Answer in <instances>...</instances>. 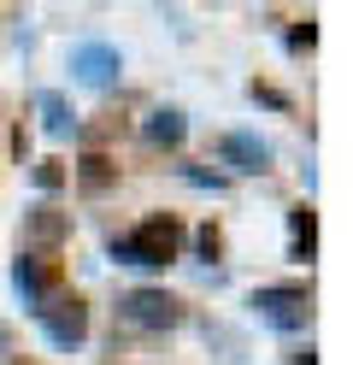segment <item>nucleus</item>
I'll list each match as a JSON object with an SVG mask.
<instances>
[{"label":"nucleus","instance_id":"nucleus-1","mask_svg":"<svg viewBox=\"0 0 353 365\" xmlns=\"http://www.w3.org/2000/svg\"><path fill=\"white\" fill-rule=\"evenodd\" d=\"M177 254H183V224L171 212H153L148 224H135L124 242H112L118 265H171Z\"/></svg>","mask_w":353,"mask_h":365},{"label":"nucleus","instance_id":"nucleus-2","mask_svg":"<svg viewBox=\"0 0 353 365\" xmlns=\"http://www.w3.org/2000/svg\"><path fill=\"white\" fill-rule=\"evenodd\" d=\"M118 318H124L130 330H177L183 324V301L165 289H130L124 301H118Z\"/></svg>","mask_w":353,"mask_h":365},{"label":"nucleus","instance_id":"nucleus-3","mask_svg":"<svg viewBox=\"0 0 353 365\" xmlns=\"http://www.w3.org/2000/svg\"><path fill=\"white\" fill-rule=\"evenodd\" d=\"M253 307H259V318H265L271 330H289V336L312 324V294L295 289V283H271V289H259V294H253Z\"/></svg>","mask_w":353,"mask_h":365},{"label":"nucleus","instance_id":"nucleus-4","mask_svg":"<svg viewBox=\"0 0 353 365\" xmlns=\"http://www.w3.org/2000/svg\"><path fill=\"white\" fill-rule=\"evenodd\" d=\"M36 318L47 324V336H53L59 348H77V341L88 336V307H83V294H53Z\"/></svg>","mask_w":353,"mask_h":365},{"label":"nucleus","instance_id":"nucleus-5","mask_svg":"<svg viewBox=\"0 0 353 365\" xmlns=\"http://www.w3.org/2000/svg\"><path fill=\"white\" fill-rule=\"evenodd\" d=\"M118 71H124V53H118L112 41H83V48L71 53V77L83 88H106V83H118Z\"/></svg>","mask_w":353,"mask_h":365},{"label":"nucleus","instance_id":"nucleus-6","mask_svg":"<svg viewBox=\"0 0 353 365\" xmlns=\"http://www.w3.org/2000/svg\"><path fill=\"white\" fill-rule=\"evenodd\" d=\"M12 283H18V294H24V307L41 312L47 301H53V289H59V265H53V259H36V254H18Z\"/></svg>","mask_w":353,"mask_h":365},{"label":"nucleus","instance_id":"nucleus-7","mask_svg":"<svg viewBox=\"0 0 353 365\" xmlns=\"http://www.w3.org/2000/svg\"><path fill=\"white\" fill-rule=\"evenodd\" d=\"M65 236H71V218L59 207H36L30 218H24V254H36V259H47Z\"/></svg>","mask_w":353,"mask_h":365},{"label":"nucleus","instance_id":"nucleus-8","mask_svg":"<svg viewBox=\"0 0 353 365\" xmlns=\"http://www.w3.org/2000/svg\"><path fill=\"white\" fill-rule=\"evenodd\" d=\"M224 159L235 171H271V148L259 142V135H247V130H230L224 135Z\"/></svg>","mask_w":353,"mask_h":365},{"label":"nucleus","instance_id":"nucleus-9","mask_svg":"<svg viewBox=\"0 0 353 365\" xmlns=\"http://www.w3.org/2000/svg\"><path fill=\"white\" fill-rule=\"evenodd\" d=\"M183 135H188V118H183L177 106H159V112H148V142H153V148H177Z\"/></svg>","mask_w":353,"mask_h":365},{"label":"nucleus","instance_id":"nucleus-10","mask_svg":"<svg viewBox=\"0 0 353 365\" xmlns=\"http://www.w3.org/2000/svg\"><path fill=\"white\" fill-rule=\"evenodd\" d=\"M112 177H118V165H112L106 153H83V165H77V182H83L88 195H106V189H112Z\"/></svg>","mask_w":353,"mask_h":365},{"label":"nucleus","instance_id":"nucleus-11","mask_svg":"<svg viewBox=\"0 0 353 365\" xmlns=\"http://www.w3.org/2000/svg\"><path fill=\"white\" fill-rule=\"evenodd\" d=\"M289 224H295V259H312L318 254V212L312 207H295Z\"/></svg>","mask_w":353,"mask_h":365},{"label":"nucleus","instance_id":"nucleus-12","mask_svg":"<svg viewBox=\"0 0 353 365\" xmlns=\"http://www.w3.org/2000/svg\"><path fill=\"white\" fill-rule=\"evenodd\" d=\"M41 124H47V135H65V130H71V106H65V95H41Z\"/></svg>","mask_w":353,"mask_h":365},{"label":"nucleus","instance_id":"nucleus-13","mask_svg":"<svg viewBox=\"0 0 353 365\" xmlns=\"http://www.w3.org/2000/svg\"><path fill=\"white\" fill-rule=\"evenodd\" d=\"M312 41H318V30H312V18H306V24H295V30H289V48H295V53H312Z\"/></svg>","mask_w":353,"mask_h":365},{"label":"nucleus","instance_id":"nucleus-14","mask_svg":"<svg viewBox=\"0 0 353 365\" xmlns=\"http://www.w3.org/2000/svg\"><path fill=\"white\" fill-rule=\"evenodd\" d=\"M36 182H41V189H59V182H65V165H59V159H41V165H36Z\"/></svg>","mask_w":353,"mask_h":365},{"label":"nucleus","instance_id":"nucleus-15","mask_svg":"<svg viewBox=\"0 0 353 365\" xmlns=\"http://www.w3.org/2000/svg\"><path fill=\"white\" fill-rule=\"evenodd\" d=\"M183 177L200 182V189H212V195H224V177H212V171H200V165H183Z\"/></svg>","mask_w":353,"mask_h":365},{"label":"nucleus","instance_id":"nucleus-16","mask_svg":"<svg viewBox=\"0 0 353 365\" xmlns=\"http://www.w3.org/2000/svg\"><path fill=\"white\" fill-rule=\"evenodd\" d=\"M218 247H224V242H218V230L206 224V230H200V254H206V259H218Z\"/></svg>","mask_w":353,"mask_h":365},{"label":"nucleus","instance_id":"nucleus-17","mask_svg":"<svg viewBox=\"0 0 353 365\" xmlns=\"http://www.w3.org/2000/svg\"><path fill=\"white\" fill-rule=\"evenodd\" d=\"M253 101H265V106H289V101H282L277 88H265V83H253Z\"/></svg>","mask_w":353,"mask_h":365},{"label":"nucleus","instance_id":"nucleus-18","mask_svg":"<svg viewBox=\"0 0 353 365\" xmlns=\"http://www.w3.org/2000/svg\"><path fill=\"white\" fill-rule=\"evenodd\" d=\"M295 365H318V354H312V348H300V354H295Z\"/></svg>","mask_w":353,"mask_h":365}]
</instances>
